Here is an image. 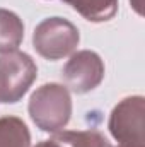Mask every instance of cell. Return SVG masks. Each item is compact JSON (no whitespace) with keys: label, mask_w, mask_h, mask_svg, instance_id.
<instances>
[{"label":"cell","mask_w":145,"mask_h":147,"mask_svg":"<svg viewBox=\"0 0 145 147\" xmlns=\"http://www.w3.org/2000/svg\"><path fill=\"white\" fill-rule=\"evenodd\" d=\"M28 111L39 130L56 134L67 127L72 116V98L67 86L50 82L31 94Z\"/></svg>","instance_id":"cell-1"},{"label":"cell","mask_w":145,"mask_h":147,"mask_svg":"<svg viewBox=\"0 0 145 147\" xmlns=\"http://www.w3.org/2000/svg\"><path fill=\"white\" fill-rule=\"evenodd\" d=\"M79 29L68 19L46 17L43 19L33 33V46L46 60H60L72 55L79 46Z\"/></svg>","instance_id":"cell-2"},{"label":"cell","mask_w":145,"mask_h":147,"mask_svg":"<svg viewBox=\"0 0 145 147\" xmlns=\"http://www.w3.org/2000/svg\"><path fill=\"white\" fill-rule=\"evenodd\" d=\"M38 67L34 60L19 50L2 53L0 57V101L14 105L22 99L36 80Z\"/></svg>","instance_id":"cell-3"},{"label":"cell","mask_w":145,"mask_h":147,"mask_svg":"<svg viewBox=\"0 0 145 147\" xmlns=\"http://www.w3.org/2000/svg\"><path fill=\"white\" fill-rule=\"evenodd\" d=\"M108 127L121 146L145 147V99L130 96L119 101L111 111Z\"/></svg>","instance_id":"cell-4"},{"label":"cell","mask_w":145,"mask_h":147,"mask_svg":"<svg viewBox=\"0 0 145 147\" xmlns=\"http://www.w3.org/2000/svg\"><path fill=\"white\" fill-rule=\"evenodd\" d=\"M62 75L67 84V89L73 91L75 94H85L103 82L104 62L96 51L80 50L73 53L70 60L65 63Z\"/></svg>","instance_id":"cell-5"},{"label":"cell","mask_w":145,"mask_h":147,"mask_svg":"<svg viewBox=\"0 0 145 147\" xmlns=\"http://www.w3.org/2000/svg\"><path fill=\"white\" fill-rule=\"evenodd\" d=\"M24 39V24L21 17L7 9H0V53L17 50Z\"/></svg>","instance_id":"cell-6"},{"label":"cell","mask_w":145,"mask_h":147,"mask_svg":"<svg viewBox=\"0 0 145 147\" xmlns=\"http://www.w3.org/2000/svg\"><path fill=\"white\" fill-rule=\"evenodd\" d=\"M72 5L84 19L91 22H104L114 17L118 0H63Z\"/></svg>","instance_id":"cell-7"},{"label":"cell","mask_w":145,"mask_h":147,"mask_svg":"<svg viewBox=\"0 0 145 147\" xmlns=\"http://www.w3.org/2000/svg\"><path fill=\"white\" fill-rule=\"evenodd\" d=\"M31 134L28 125L17 116L0 118V147H29Z\"/></svg>","instance_id":"cell-8"},{"label":"cell","mask_w":145,"mask_h":147,"mask_svg":"<svg viewBox=\"0 0 145 147\" xmlns=\"http://www.w3.org/2000/svg\"><path fill=\"white\" fill-rule=\"evenodd\" d=\"M53 139L65 147H111L97 130H60Z\"/></svg>","instance_id":"cell-9"},{"label":"cell","mask_w":145,"mask_h":147,"mask_svg":"<svg viewBox=\"0 0 145 147\" xmlns=\"http://www.w3.org/2000/svg\"><path fill=\"white\" fill-rule=\"evenodd\" d=\"M34 147H65V146H63V144H60L58 140L51 139V140H43V142H39V144H36Z\"/></svg>","instance_id":"cell-10"},{"label":"cell","mask_w":145,"mask_h":147,"mask_svg":"<svg viewBox=\"0 0 145 147\" xmlns=\"http://www.w3.org/2000/svg\"><path fill=\"white\" fill-rule=\"evenodd\" d=\"M132 5L138 14H142V0H132Z\"/></svg>","instance_id":"cell-11"},{"label":"cell","mask_w":145,"mask_h":147,"mask_svg":"<svg viewBox=\"0 0 145 147\" xmlns=\"http://www.w3.org/2000/svg\"><path fill=\"white\" fill-rule=\"evenodd\" d=\"M118 147H133V146H121V144H119Z\"/></svg>","instance_id":"cell-12"}]
</instances>
